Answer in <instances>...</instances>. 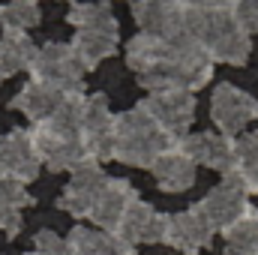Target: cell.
<instances>
[{"label": "cell", "instance_id": "9a60e30c", "mask_svg": "<svg viewBox=\"0 0 258 255\" xmlns=\"http://www.w3.org/2000/svg\"><path fill=\"white\" fill-rule=\"evenodd\" d=\"M63 96L66 93H60L57 87H48V84L30 81V84H24V87L15 93V99H12L9 105H12L15 111L27 114L33 123H39V120H48V117L60 108Z\"/></svg>", "mask_w": 258, "mask_h": 255}, {"label": "cell", "instance_id": "30bf717a", "mask_svg": "<svg viewBox=\"0 0 258 255\" xmlns=\"http://www.w3.org/2000/svg\"><path fill=\"white\" fill-rule=\"evenodd\" d=\"M42 162L33 153L27 129H15L9 135H0V174L12 177L18 183H30L39 177Z\"/></svg>", "mask_w": 258, "mask_h": 255}, {"label": "cell", "instance_id": "ffe728a7", "mask_svg": "<svg viewBox=\"0 0 258 255\" xmlns=\"http://www.w3.org/2000/svg\"><path fill=\"white\" fill-rule=\"evenodd\" d=\"M0 24H3V33H24L27 27L39 24V6L30 0L6 3L0 6Z\"/></svg>", "mask_w": 258, "mask_h": 255}, {"label": "cell", "instance_id": "52a82bcc", "mask_svg": "<svg viewBox=\"0 0 258 255\" xmlns=\"http://www.w3.org/2000/svg\"><path fill=\"white\" fill-rule=\"evenodd\" d=\"M177 144L186 150V156L195 165H207V168H213L222 177H228L237 168V162H240L237 159V138H228V135H219V132L186 135Z\"/></svg>", "mask_w": 258, "mask_h": 255}, {"label": "cell", "instance_id": "7402d4cb", "mask_svg": "<svg viewBox=\"0 0 258 255\" xmlns=\"http://www.w3.org/2000/svg\"><path fill=\"white\" fill-rule=\"evenodd\" d=\"M30 201H33V198H30V192L24 189V183H18V180L0 174V207H6V210H21V207H27Z\"/></svg>", "mask_w": 258, "mask_h": 255}, {"label": "cell", "instance_id": "7c38bea8", "mask_svg": "<svg viewBox=\"0 0 258 255\" xmlns=\"http://www.w3.org/2000/svg\"><path fill=\"white\" fill-rule=\"evenodd\" d=\"M213 234L216 231L210 228L207 216L198 210V204H192L189 210L171 216V228H168V240L165 243L174 246V249H180L183 255H198L201 249L210 246Z\"/></svg>", "mask_w": 258, "mask_h": 255}, {"label": "cell", "instance_id": "ba28073f", "mask_svg": "<svg viewBox=\"0 0 258 255\" xmlns=\"http://www.w3.org/2000/svg\"><path fill=\"white\" fill-rule=\"evenodd\" d=\"M249 207H252V204L246 201V192L240 189V183H237L234 177H222L219 186H213V189L198 201V210L207 216L210 228L219 231V234H222L225 228H231Z\"/></svg>", "mask_w": 258, "mask_h": 255}, {"label": "cell", "instance_id": "7a4b0ae2", "mask_svg": "<svg viewBox=\"0 0 258 255\" xmlns=\"http://www.w3.org/2000/svg\"><path fill=\"white\" fill-rule=\"evenodd\" d=\"M27 72L30 81L57 87L60 93H84V69L72 57V48L63 42H48L36 48V57Z\"/></svg>", "mask_w": 258, "mask_h": 255}, {"label": "cell", "instance_id": "83f0119b", "mask_svg": "<svg viewBox=\"0 0 258 255\" xmlns=\"http://www.w3.org/2000/svg\"><path fill=\"white\" fill-rule=\"evenodd\" d=\"M27 255H39V252H27Z\"/></svg>", "mask_w": 258, "mask_h": 255}, {"label": "cell", "instance_id": "e0dca14e", "mask_svg": "<svg viewBox=\"0 0 258 255\" xmlns=\"http://www.w3.org/2000/svg\"><path fill=\"white\" fill-rule=\"evenodd\" d=\"M69 24H75V30H87V33L120 36L117 18H114L108 3H75V6H69Z\"/></svg>", "mask_w": 258, "mask_h": 255}, {"label": "cell", "instance_id": "5b68a950", "mask_svg": "<svg viewBox=\"0 0 258 255\" xmlns=\"http://www.w3.org/2000/svg\"><path fill=\"white\" fill-rule=\"evenodd\" d=\"M141 105L150 111V117L159 123V129L171 138L180 141L189 135V126L195 120V96L186 90H159L141 99Z\"/></svg>", "mask_w": 258, "mask_h": 255}, {"label": "cell", "instance_id": "9c48e42d", "mask_svg": "<svg viewBox=\"0 0 258 255\" xmlns=\"http://www.w3.org/2000/svg\"><path fill=\"white\" fill-rule=\"evenodd\" d=\"M168 228H171V216L153 210L147 201H132L126 216L117 225V237H123L126 243H165L168 240Z\"/></svg>", "mask_w": 258, "mask_h": 255}, {"label": "cell", "instance_id": "4316f807", "mask_svg": "<svg viewBox=\"0 0 258 255\" xmlns=\"http://www.w3.org/2000/svg\"><path fill=\"white\" fill-rule=\"evenodd\" d=\"M0 231H6L9 237H15V234L21 231V213H18V210L0 207Z\"/></svg>", "mask_w": 258, "mask_h": 255}, {"label": "cell", "instance_id": "277c9868", "mask_svg": "<svg viewBox=\"0 0 258 255\" xmlns=\"http://www.w3.org/2000/svg\"><path fill=\"white\" fill-rule=\"evenodd\" d=\"M81 141H84L87 159H93L99 165L114 159V114L108 108L105 93L87 96L84 117H81Z\"/></svg>", "mask_w": 258, "mask_h": 255}, {"label": "cell", "instance_id": "5bb4252c", "mask_svg": "<svg viewBox=\"0 0 258 255\" xmlns=\"http://www.w3.org/2000/svg\"><path fill=\"white\" fill-rule=\"evenodd\" d=\"M153 177H156V186L162 192H186L192 189L195 183V162L186 156V150L180 144H174L171 150H165L156 162H153Z\"/></svg>", "mask_w": 258, "mask_h": 255}, {"label": "cell", "instance_id": "ac0fdd59", "mask_svg": "<svg viewBox=\"0 0 258 255\" xmlns=\"http://www.w3.org/2000/svg\"><path fill=\"white\" fill-rule=\"evenodd\" d=\"M36 57V45L27 39V33H3L0 39V81L12 78L21 69H30Z\"/></svg>", "mask_w": 258, "mask_h": 255}, {"label": "cell", "instance_id": "484cf974", "mask_svg": "<svg viewBox=\"0 0 258 255\" xmlns=\"http://www.w3.org/2000/svg\"><path fill=\"white\" fill-rule=\"evenodd\" d=\"M237 159L258 165V129L249 132V135H243V138L237 141Z\"/></svg>", "mask_w": 258, "mask_h": 255}, {"label": "cell", "instance_id": "44dd1931", "mask_svg": "<svg viewBox=\"0 0 258 255\" xmlns=\"http://www.w3.org/2000/svg\"><path fill=\"white\" fill-rule=\"evenodd\" d=\"M69 255H99L102 249V231H90L84 225H75L66 237Z\"/></svg>", "mask_w": 258, "mask_h": 255}, {"label": "cell", "instance_id": "d4e9b609", "mask_svg": "<svg viewBox=\"0 0 258 255\" xmlns=\"http://www.w3.org/2000/svg\"><path fill=\"white\" fill-rule=\"evenodd\" d=\"M228 177H234L246 195H255L258 192V165H252V162H237V168Z\"/></svg>", "mask_w": 258, "mask_h": 255}, {"label": "cell", "instance_id": "4fadbf2b", "mask_svg": "<svg viewBox=\"0 0 258 255\" xmlns=\"http://www.w3.org/2000/svg\"><path fill=\"white\" fill-rule=\"evenodd\" d=\"M132 201H138L135 186H132L129 180H120V177H108L105 189L99 192V198H96V204H93L90 219H93L102 231L114 234L117 225H120V219L126 216V210H129Z\"/></svg>", "mask_w": 258, "mask_h": 255}, {"label": "cell", "instance_id": "6da1fadb", "mask_svg": "<svg viewBox=\"0 0 258 255\" xmlns=\"http://www.w3.org/2000/svg\"><path fill=\"white\" fill-rule=\"evenodd\" d=\"M177 141H171L159 123L150 117V111L138 102L123 114H114V159L132 168H153V162L171 150Z\"/></svg>", "mask_w": 258, "mask_h": 255}, {"label": "cell", "instance_id": "2e32d148", "mask_svg": "<svg viewBox=\"0 0 258 255\" xmlns=\"http://www.w3.org/2000/svg\"><path fill=\"white\" fill-rule=\"evenodd\" d=\"M117 39H120V36H105V33L78 30L75 39L69 42V48H72V57L78 60V66L87 72V69H96L105 57L117 54Z\"/></svg>", "mask_w": 258, "mask_h": 255}, {"label": "cell", "instance_id": "8fae6325", "mask_svg": "<svg viewBox=\"0 0 258 255\" xmlns=\"http://www.w3.org/2000/svg\"><path fill=\"white\" fill-rule=\"evenodd\" d=\"M132 15L138 21V33L153 39H174L183 33V3L141 0L132 3Z\"/></svg>", "mask_w": 258, "mask_h": 255}, {"label": "cell", "instance_id": "3957f363", "mask_svg": "<svg viewBox=\"0 0 258 255\" xmlns=\"http://www.w3.org/2000/svg\"><path fill=\"white\" fill-rule=\"evenodd\" d=\"M210 117L219 135L234 138L240 129H246L258 117V99L228 81H219L210 96Z\"/></svg>", "mask_w": 258, "mask_h": 255}, {"label": "cell", "instance_id": "cb8c5ba5", "mask_svg": "<svg viewBox=\"0 0 258 255\" xmlns=\"http://www.w3.org/2000/svg\"><path fill=\"white\" fill-rule=\"evenodd\" d=\"M234 18L237 24L252 36L258 33V0H246V3H234Z\"/></svg>", "mask_w": 258, "mask_h": 255}, {"label": "cell", "instance_id": "d6986e66", "mask_svg": "<svg viewBox=\"0 0 258 255\" xmlns=\"http://www.w3.org/2000/svg\"><path fill=\"white\" fill-rule=\"evenodd\" d=\"M225 252L222 255H258V210L249 207L231 228L222 231Z\"/></svg>", "mask_w": 258, "mask_h": 255}, {"label": "cell", "instance_id": "8992f818", "mask_svg": "<svg viewBox=\"0 0 258 255\" xmlns=\"http://www.w3.org/2000/svg\"><path fill=\"white\" fill-rule=\"evenodd\" d=\"M105 183H108V174L102 171V165L93 162V159H84L78 168H72V180H69V186L63 189L57 207L60 210H69L78 219H90L93 204H96L99 192L105 189Z\"/></svg>", "mask_w": 258, "mask_h": 255}, {"label": "cell", "instance_id": "603a6c76", "mask_svg": "<svg viewBox=\"0 0 258 255\" xmlns=\"http://www.w3.org/2000/svg\"><path fill=\"white\" fill-rule=\"evenodd\" d=\"M33 252L39 255H69V243H66V237H57L54 231H39L36 237H33Z\"/></svg>", "mask_w": 258, "mask_h": 255}]
</instances>
